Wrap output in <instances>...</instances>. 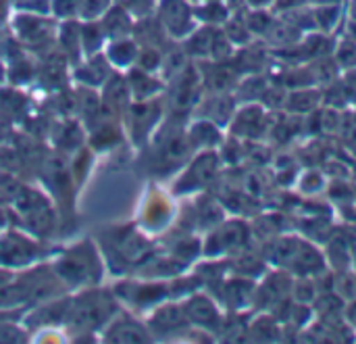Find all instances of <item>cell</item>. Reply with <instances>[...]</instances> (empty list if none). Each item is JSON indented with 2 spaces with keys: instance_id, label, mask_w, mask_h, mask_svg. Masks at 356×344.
I'll list each match as a JSON object with an SVG mask.
<instances>
[{
  "instance_id": "cell-4",
  "label": "cell",
  "mask_w": 356,
  "mask_h": 344,
  "mask_svg": "<svg viewBox=\"0 0 356 344\" xmlns=\"http://www.w3.org/2000/svg\"><path fill=\"white\" fill-rule=\"evenodd\" d=\"M117 2H119V6H123L127 13L138 15V17H142V15L148 13V8H150V0H117Z\"/></svg>"
},
{
  "instance_id": "cell-1",
  "label": "cell",
  "mask_w": 356,
  "mask_h": 344,
  "mask_svg": "<svg viewBox=\"0 0 356 344\" xmlns=\"http://www.w3.org/2000/svg\"><path fill=\"white\" fill-rule=\"evenodd\" d=\"M106 13L108 15H106V19L102 23V29L104 31L115 33V29H117V38H121L123 33H127L131 29V25H129V13L123 6L113 8V10H106Z\"/></svg>"
},
{
  "instance_id": "cell-2",
  "label": "cell",
  "mask_w": 356,
  "mask_h": 344,
  "mask_svg": "<svg viewBox=\"0 0 356 344\" xmlns=\"http://www.w3.org/2000/svg\"><path fill=\"white\" fill-rule=\"evenodd\" d=\"M111 6V0H81V8L79 15L86 19H96L100 15H104Z\"/></svg>"
},
{
  "instance_id": "cell-3",
  "label": "cell",
  "mask_w": 356,
  "mask_h": 344,
  "mask_svg": "<svg viewBox=\"0 0 356 344\" xmlns=\"http://www.w3.org/2000/svg\"><path fill=\"white\" fill-rule=\"evenodd\" d=\"M81 8V0H54V10L60 17H73Z\"/></svg>"
}]
</instances>
